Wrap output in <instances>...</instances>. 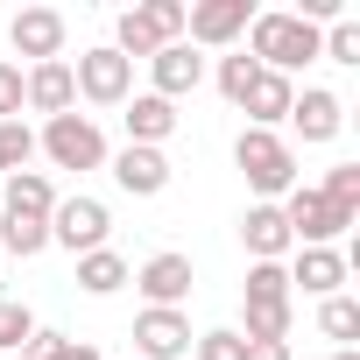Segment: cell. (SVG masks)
<instances>
[{"label":"cell","instance_id":"1","mask_svg":"<svg viewBox=\"0 0 360 360\" xmlns=\"http://www.w3.org/2000/svg\"><path fill=\"white\" fill-rule=\"evenodd\" d=\"M248 57H255L262 71L290 78V71H304V64L318 57V29L297 22V15H283V8H269V15L248 22Z\"/></svg>","mask_w":360,"mask_h":360},{"label":"cell","instance_id":"2","mask_svg":"<svg viewBox=\"0 0 360 360\" xmlns=\"http://www.w3.org/2000/svg\"><path fill=\"white\" fill-rule=\"evenodd\" d=\"M233 162L248 169V184L262 191V205H276V198H290V191H297V148H290L283 134H269V127H240Z\"/></svg>","mask_w":360,"mask_h":360},{"label":"cell","instance_id":"3","mask_svg":"<svg viewBox=\"0 0 360 360\" xmlns=\"http://www.w3.org/2000/svg\"><path fill=\"white\" fill-rule=\"evenodd\" d=\"M36 148H43L57 169H106V134H99V120H85L78 106L57 113V120H43Z\"/></svg>","mask_w":360,"mask_h":360},{"label":"cell","instance_id":"4","mask_svg":"<svg viewBox=\"0 0 360 360\" xmlns=\"http://www.w3.org/2000/svg\"><path fill=\"white\" fill-rule=\"evenodd\" d=\"M353 219H360V212L325 205V198H318V184H297V191L283 198V226H290V240H297V248H332Z\"/></svg>","mask_w":360,"mask_h":360},{"label":"cell","instance_id":"5","mask_svg":"<svg viewBox=\"0 0 360 360\" xmlns=\"http://www.w3.org/2000/svg\"><path fill=\"white\" fill-rule=\"evenodd\" d=\"M71 85H78V99H92V106H127V99H134V64H127L113 43H99V50H85V57L71 64Z\"/></svg>","mask_w":360,"mask_h":360},{"label":"cell","instance_id":"6","mask_svg":"<svg viewBox=\"0 0 360 360\" xmlns=\"http://www.w3.org/2000/svg\"><path fill=\"white\" fill-rule=\"evenodd\" d=\"M255 22V0H191L184 8V43L198 50H233Z\"/></svg>","mask_w":360,"mask_h":360},{"label":"cell","instance_id":"7","mask_svg":"<svg viewBox=\"0 0 360 360\" xmlns=\"http://www.w3.org/2000/svg\"><path fill=\"white\" fill-rule=\"evenodd\" d=\"M106 233H113V212H106L99 198H57V212H50V248L92 255V248H106Z\"/></svg>","mask_w":360,"mask_h":360},{"label":"cell","instance_id":"8","mask_svg":"<svg viewBox=\"0 0 360 360\" xmlns=\"http://www.w3.org/2000/svg\"><path fill=\"white\" fill-rule=\"evenodd\" d=\"M64 36H71V22H64L57 8H22V15L8 22V43H15V57H29V64H57V57H64Z\"/></svg>","mask_w":360,"mask_h":360},{"label":"cell","instance_id":"9","mask_svg":"<svg viewBox=\"0 0 360 360\" xmlns=\"http://www.w3.org/2000/svg\"><path fill=\"white\" fill-rule=\"evenodd\" d=\"M191 255H148L141 269H134V290L148 297V311H184V297H191Z\"/></svg>","mask_w":360,"mask_h":360},{"label":"cell","instance_id":"10","mask_svg":"<svg viewBox=\"0 0 360 360\" xmlns=\"http://www.w3.org/2000/svg\"><path fill=\"white\" fill-rule=\"evenodd\" d=\"M22 106H36L43 120L71 113V106H78V85H71V64H64V57H57V64H29V71H22Z\"/></svg>","mask_w":360,"mask_h":360},{"label":"cell","instance_id":"11","mask_svg":"<svg viewBox=\"0 0 360 360\" xmlns=\"http://www.w3.org/2000/svg\"><path fill=\"white\" fill-rule=\"evenodd\" d=\"M148 78H155V99H184V92H198V78H205V57L191 50V43H162L155 57H148Z\"/></svg>","mask_w":360,"mask_h":360},{"label":"cell","instance_id":"12","mask_svg":"<svg viewBox=\"0 0 360 360\" xmlns=\"http://www.w3.org/2000/svg\"><path fill=\"white\" fill-rule=\"evenodd\" d=\"M134 353H141V360L191 353V318H184V311H141V318H134Z\"/></svg>","mask_w":360,"mask_h":360},{"label":"cell","instance_id":"13","mask_svg":"<svg viewBox=\"0 0 360 360\" xmlns=\"http://www.w3.org/2000/svg\"><path fill=\"white\" fill-rule=\"evenodd\" d=\"M290 269V290H304V297H339V283H346V255L339 248H297V262H283Z\"/></svg>","mask_w":360,"mask_h":360},{"label":"cell","instance_id":"14","mask_svg":"<svg viewBox=\"0 0 360 360\" xmlns=\"http://www.w3.org/2000/svg\"><path fill=\"white\" fill-rule=\"evenodd\" d=\"M290 127H297L304 141H332V134L346 127V99H339V92H325V85H304V92H297V106H290Z\"/></svg>","mask_w":360,"mask_h":360},{"label":"cell","instance_id":"15","mask_svg":"<svg viewBox=\"0 0 360 360\" xmlns=\"http://www.w3.org/2000/svg\"><path fill=\"white\" fill-rule=\"evenodd\" d=\"M113 184H120L127 198L169 191V155H162V148H120V155H113Z\"/></svg>","mask_w":360,"mask_h":360},{"label":"cell","instance_id":"16","mask_svg":"<svg viewBox=\"0 0 360 360\" xmlns=\"http://www.w3.org/2000/svg\"><path fill=\"white\" fill-rule=\"evenodd\" d=\"M120 120H127V148H162V141L176 134V106L155 99V92H134Z\"/></svg>","mask_w":360,"mask_h":360},{"label":"cell","instance_id":"17","mask_svg":"<svg viewBox=\"0 0 360 360\" xmlns=\"http://www.w3.org/2000/svg\"><path fill=\"white\" fill-rule=\"evenodd\" d=\"M240 248L255 255V262H283L297 240H290V226H283V205H248L240 212Z\"/></svg>","mask_w":360,"mask_h":360},{"label":"cell","instance_id":"18","mask_svg":"<svg viewBox=\"0 0 360 360\" xmlns=\"http://www.w3.org/2000/svg\"><path fill=\"white\" fill-rule=\"evenodd\" d=\"M0 191H8V219H43V226H50V212H57V184H50L43 169L0 176Z\"/></svg>","mask_w":360,"mask_h":360},{"label":"cell","instance_id":"19","mask_svg":"<svg viewBox=\"0 0 360 360\" xmlns=\"http://www.w3.org/2000/svg\"><path fill=\"white\" fill-rule=\"evenodd\" d=\"M240 106H248V127H269V134H276V127L290 120V106H297V78L262 71V78H255V92H248Z\"/></svg>","mask_w":360,"mask_h":360},{"label":"cell","instance_id":"20","mask_svg":"<svg viewBox=\"0 0 360 360\" xmlns=\"http://www.w3.org/2000/svg\"><path fill=\"white\" fill-rule=\"evenodd\" d=\"M127 283H134L127 255H113V248H92V255H78V290H85V297H113V290H127Z\"/></svg>","mask_w":360,"mask_h":360},{"label":"cell","instance_id":"21","mask_svg":"<svg viewBox=\"0 0 360 360\" xmlns=\"http://www.w3.org/2000/svg\"><path fill=\"white\" fill-rule=\"evenodd\" d=\"M290 318H297V304H248V346H290Z\"/></svg>","mask_w":360,"mask_h":360},{"label":"cell","instance_id":"22","mask_svg":"<svg viewBox=\"0 0 360 360\" xmlns=\"http://www.w3.org/2000/svg\"><path fill=\"white\" fill-rule=\"evenodd\" d=\"M113 50H120V57H127V64H134V57H141V64H148V57H155V50H162V36H155V29H148V15H141V8H127V15H120V22H113Z\"/></svg>","mask_w":360,"mask_h":360},{"label":"cell","instance_id":"23","mask_svg":"<svg viewBox=\"0 0 360 360\" xmlns=\"http://www.w3.org/2000/svg\"><path fill=\"white\" fill-rule=\"evenodd\" d=\"M290 269L283 262H248V304H290Z\"/></svg>","mask_w":360,"mask_h":360},{"label":"cell","instance_id":"24","mask_svg":"<svg viewBox=\"0 0 360 360\" xmlns=\"http://www.w3.org/2000/svg\"><path fill=\"white\" fill-rule=\"evenodd\" d=\"M318 332H325L332 346H353V339H360V304H353V297H325V304H318Z\"/></svg>","mask_w":360,"mask_h":360},{"label":"cell","instance_id":"25","mask_svg":"<svg viewBox=\"0 0 360 360\" xmlns=\"http://www.w3.org/2000/svg\"><path fill=\"white\" fill-rule=\"evenodd\" d=\"M0 248L29 262V255H43V248H50V226H43V219H8V212H0Z\"/></svg>","mask_w":360,"mask_h":360},{"label":"cell","instance_id":"26","mask_svg":"<svg viewBox=\"0 0 360 360\" xmlns=\"http://www.w3.org/2000/svg\"><path fill=\"white\" fill-rule=\"evenodd\" d=\"M318 57H332V64H360V22L339 15L332 29H318Z\"/></svg>","mask_w":360,"mask_h":360},{"label":"cell","instance_id":"27","mask_svg":"<svg viewBox=\"0 0 360 360\" xmlns=\"http://www.w3.org/2000/svg\"><path fill=\"white\" fill-rule=\"evenodd\" d=\"M255 78H262V64H255L248 50H233V57H219V92H226L233 106H240V99L255 92Z\"/></svg>","mask_w":360,"mask_h":360},{"label":"cell","instance_id":"28","mask_svg":"<svg viewBox=\"0 0 360 360\" xmlns=\"http://www.w3.org/2000/svg\"><path fill=\"white\" fill-rule=\"evenodd\" d=\"M29 155H36V134H29L22 120H0V176L29 169Z\"/></svg>","mask_w":360,"mask_h":360},{"label":"cell","instance_id":"29","mask_svg":"<svg viewBox=\"0 0 360 360\" xmlns=\"http://www.w3.org/2000/svg\"><path fill=\"white\" fill-rule=\"evenodd\" d=\"M318 198H325V205H346V212H360V162H339V169H325Z\"/></svg>","mask_w":360,"mask_h":360},{"label":"cell","instance_id":"30","mask_svg":"<svg viewBox=\"0 0 360 360\" xmlns=\"http://www.w3.org/2000/svg\"><path fill=\"white\" fill-rule=\"evenodd\" d=\"M141 15L162 43H184V0H141Z\"/></svg>","mask_w":360,"mask_h":360},{"label":"cell","instance_id":"31","mask_svg":"<svg viewBox=\"0 0 360 360\" xmlns=\"http://www.w3.org/2000/svg\"><path fill=\"white\" fill-rule=\"evenodd\" d=\"M29 332H36V318H29V304H15V297H0V346H29Z\"/></svg>","mask_w":360,"mask_h":360},{"label":"cell","instance_id":"32","mask_svg":"<svg viewBox=\"0 0 360 360\" xmlns=\"http://www.w3.org/2000/svg\"><path fill=\"white\" fill-rule=\"evenodd\" d=\"M191 346H198V360H248V339L226 332V325H219V332H198Z\"/></svg>","mask_w":360,"mask_h":360},{"label":"cell","instance_id":"33","mask_svg":"<svg viewBox=\"0 0 360 360\" xmlns=\"http://www.w3.org/2000/svg\"><path fill=\"white\" fill-rule=\"evenodd\" d=\"M22 113V64H0V120Z\"/></svg>","mask_w":360,"mask_h":360},{"label":"cell","instance_id":"34","mask_svg":"<svg viewBox=\"0 0 360 360\" xmlns=\"http://www.w3.org/2000/svg\"><path fill=\"white\" fill-rule=\"evenodd\" d=\"M64 353V332H29V346H22V360H57Z\"/></svg>","mask_w":360,"mask_h":360},{"label":"cell","instance_id":"35","mask_svg":"<svg viewBox=\"0 0 360 360\" xmlns=\"http://www.w3.org/2000/svg\"><path fill=\"white\" fill-rule=\"evenodd\" d=\"M57 360H99V346H85V339H64V353Z\"/></svg>","mask_w":360,"mask_h":360},{"label":"cell","instance_id":"36","mask_svg":"<svg viewBox=\"0 0 360 360\" xmlns=\"http://www.w3.org/2000/svg\"><path fill=\"white\" fill-rule=\"evenodd\" d=\"M248 360H290V346H248Z\"/></svg>","mask_w":360,"mask_h":360},{"label":"cell","instance_id":"37","mask_svg":"<svg viewBox=\"0 0 360 360\" xmlns=\"http://www.w3.org/2000/svg\"><path fill=\"white\" fill-rule=\"evenodd\" d=\"M332 360H360V353H353V346H339V353H332Z\"/></svg>","mask_w":360,"mask_h":360}]
</instances>
